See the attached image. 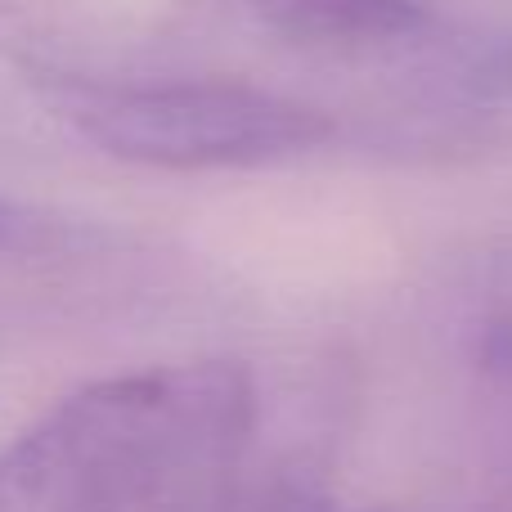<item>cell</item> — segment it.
<instances>
[{
	"label": "cell",
	"mask_w": 512,
	"mask_h": 512,
	"mask_svg": "<svg viewBox=\"0 0 512 512\" xmlns=\"http://www.w3.org/2000/svg\"><path fill=\"white\" fill-rule=\"evenodd\" d=\"M54 243H59V225L50 216L0 198V270H9L18 261H32V256H45Z\"/></svg>",
	"instance_id": "5b68a950"
},
{
	"label": "cell",
	"mask_w": 512,
	"mask_h": 512,
	"mask_svg": "<svg viewBox=\"0 0 512 512\" xmlns=\"http://www.w3.org/2000/svg\"><path fill=\"white\" fill-rule=\"evenodd\" d=\"M256 436L261 391L243 364L117 373L0 450V512H221Z\"/></svg>",
	"instance_id": "6da1fadb"
},
{
	"label": "cell",
	"mask_w": 512,
	"mask_h": 512,
	"mask_svg": "<svg viewBox=\"0 0 512 512\" xmlns=\"http://www.w3.org/2000/svg\"><path fill=\"white\" fill-rule=\"evenodd\" d=\"M274 36L324 50H387L432 32L436 0H243Z\"/></svg>",
	"instance_id": "3957f363"
},
{
	"label": "cell",
	"mask_w": 512,
	"mask_h": 512,
	"mask_svg": "<svg viewBox=\"0 0 512 512\" xmlns=\"http://www.w3.org/2000/svg\"><path fill=\"white\" fill-rule=\"evenodd\" d=\"M41 99L108 158L153 171H243L324 149L337 122L297 95L234 77L45 72Z\"/></svg>",
	"instance_id": "7a4b0ae2"
},
{
	"label": "cell",
	"mask_w": 512,
	"mask_h": 512,
	"mask_svg": "<svg viewBox=\"0 0 512 512\" xmlns=\"http://www.w3.org/2000/svg\"><path fill=\"white\" fill-rule=\"evenodd\" d=\"M221 512H337L328 499L319 472H310L306 463L270 459L256 450V459L243 468L239 486H234L230 504Z\"/></svg>",
	"instance_id": "277c9868"
}]
</instances>
